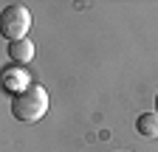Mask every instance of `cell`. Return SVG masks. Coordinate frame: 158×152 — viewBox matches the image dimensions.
<instances>
[{
	"label": "cell",
	"instance_id": "277c9868",
	"mask_svg": "<svg viewBox=\"0 0 158 152\" xmlns=\"http://www.w3.org/2000/svg\"><path fill=\"white\" fill-rule=\"evenodd\" d=\"M135 130L144 138H158V113H141L135 118Z\"/></svg>",
	"mask_w": 158,
	"mask_h": 152
},
{
	"label": "cell",
	"instance_id": "6da1fadb",
	"mask_svg": "<svg viewBox=\"0 0 158 152\" xmlns=\"http://www.w3.org/2000/svg\"><path fill=\"white\" fill-rule=\"evenodd\" d=\"M48 113V90L31 85L23 93H14L11 96V116L20 124H37Z\"/></svg>",
	"mask_w": 158,
	"mask_h": 152
},
{
	"label": "cell",
	"instance_id": "5b68a950",
	"mask_svg": "<svg viewBox=\"0 0 158 152\" xmlns=\"http://www.w3.org/2000/svg\"><path fill=\"white\" fill-rule=\"evenodd\" d=\"M3 76H6V87H9V90H14V93H23L26 87H31L28 73H23V70H6Z\"/></svg>",
	"mask_w": 158,
	"mask_h": 152
},
{
	"label": "cell",
	"instance_id": "7a4b0ae2",
	"mask_svg": "<svg viewBox=\"0 0 158 152\" xmlns=\"http://www.w3.org/2000/svg\"><path fill=\"white\" fill-rule=\"evenodd\" d=\"M31 28V11L20 3H9L3 6V17H0V31L9 42L14 40H26V34Z\"/></svg>",
	"mask_w": 158,
	"mask_h": 152
},
{
	"label": "cell",
	"instance_id": "3957f363",
	"mask_svg": "<svg viewBox=\"0 0 158 152\" xmlns=\"http://www.w3.org/2000/svg\"><path fill=\"white\" fill-rule=\"evenodd\" d=\"M9 56H11V62H17V65H28L31 59H34V42L28 40H14V42H9Z\"/></svg>",
	"mask_w": 158,
	"mask_h": 152
},
{
	"label": "cell",
	"instance_id": "8992f818",
	"mask_svg": "<svg viewBox=\"0 0 158 152\" xmlns=\"http://www.w3.org/2000/svg\"><path fill=\"white\" fill-rule=\"evenodd\" d=\"M155 113H158V93H155Z\"/></svg>",
	"mask_w": 158,
	"mask_h": 152
}]
</instances>
